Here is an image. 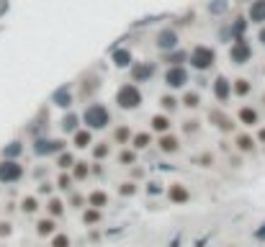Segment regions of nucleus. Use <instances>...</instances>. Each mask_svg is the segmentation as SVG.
<instances>
[{
    "label": "nucleus",
    "instance_id": "obj_1",
    "mask_svg": "<svg viewBox=\"0 0 265 247\" xmlns=\"http://www.w3.org/2000/svg\"><path fill=\"white\" fill-rule=\"evenodd\" d=\"M80 121H83V126L90 131H103L113 124V116H111V108L106 103L88 100V106L83 108V114H80Z\"/></svg>",
    "mask_w": 265,
    "mask_h": 247
},
{
    "label": "nucleus",
    "instance_id": "obj_2",
    "mask_svg": "<svg viewBox=\"0 0 265 247\" xmlns=\"http://www.w3.org/2000/svg\"><path fill=\"white\" fill-rule=\"evenodd\" d=\"M113 103H116L121 111H139L142 103H144V93L142 88L136 83H121L116 88V93H113Z\"/></svg>",
    "mask_w": 265,
    "mask_h": 247
},
{
    "label": "nucleus",
    "instance_id": "obj_3",
    "mask_svg": "<svg viewBox=\"0 0 265 247\" xmlns=\"http://www.w3.org/2000/svg\"><path fill=\"white\" fill-rule=\"evenodd\" d=\"M219 62V54L209 44H196L193 49H188V67L196 72H211Z\"/></svg>",
    "mask_w": 265,
    "mask_h": 247
},
{
    "label": "nucleus",
    "instance_id": "obj_4",
    "mask_svg": "<svg viewBox=\"0 0 265 247\" xmlns=\"http://www.w3.org/2000/svg\"><path fill=\"white\" fill-rule=\"evenodd\" d=\"M227 57L234 67H245V64L252 62V57H255V49H252V44H250L247 36H234L232 41H229Z\"/></svg>",
    "mask_w": 265,
    "mask_h": 247
},
{
    "label": "nucleus",
    "instance_id": "obj_5",
    "mask_svg": "<svg viewBox=\"0 0 265 247\" xmlns=\"http://www.w3.org/2000/svg\"><path fill=\"white\" fill-rule=\"evenodd\" d=\"M62 150H67V139H62V137H47V134H41V137L31 139V152L36 157H54Z\"/></svg>",
    "mask_w": 265,
    "mask_h": 247
},
{
    "label": "nucleus",
    "instance_id": "obj_6",
    "mask_svg": "<svg viewBox=\"0 0 265 247\" xmlns=\"http://www.w3.org/2000/svg\"><path fill=\"white\" fill-rule=\"evenodd\" d=\"M163 83L167 91H186L191 83V67L188 64H178V67H165L163 72Z\"/></svg>",
    "mask_w": 265,
    "mask_h": 247
},
{
    "label": "nucleus",
    "instance_id": "obj_7",
    "mask_svg": "<svg viewBox=\"0 0 265 247\" xmlns=\"http://www.w3.org/2000/svg\"><path fill=\"white\" fill-rule=\"evenodd\" d=\"M26 178V165L21 160H3L0 157V185H16Z\"/></svg>",
    "mask_w": 265,
    "mask_h": 247
},
{
    "label": "nucleus",
    "instance_id": "obj_8",
    "mask_svg": "<svg viewBox=\"0 0 265 247\" xmlns=\"http://www.w3.org/2000/svg\"><path fill=\"white\" fill-rule=\"evenodd\" d=\"M206 121H209L216 131H222V134H234L237 131V119L229 116L227 111H222L219 106L206 111Z\"/></svg>",
    "mask_w": 265,
    "mask_h": 247
},
{
    "label": "nucleus",
    "instance_id": "obj_9",
    "mask_svg": "<svg viewBox=\"0 0 265 247\" xmlns=\"http://www.w3.org/2000/svg\"><path fill=\"white\" fill-rule=\"evenodd\" d=\"M178 47H180V33H178V29L163 26V29L155 31V49H157L160 54L172 52V49H178Z\"/></svg>",
    "mask_w": 265,
    "mask_h": 247
},
{
    "label": "nucleus",
    "instance_id": "obj_10",
    "mask_svg": "<svg viewBox=\"0 0 265 247\" xmlns=\"http://www.w3.org/2000/svg\"><path fill=\"white\" fill-rule=\"evenodd\" d=\"M155 75H157V62L152 60H142V62H132L129 67V80L132 83H149V80H155Z\"/></svg>",
    "mask_w": 265,
    "mask_h": 247
},
{
    "label": "nucleus",
    "instance_id": "obj_11",
    "mask_svg": "<svg viewBox=\"0 0 265 247\" xmlns=\"http://www.w3.org/2000/svg\"><path fill=\"white\" fill-rule=\"evenodd\" d=\"M165 196L172 206H188L191 201H193V193H191V188L183 183V181H172L165 185Z\"/></svg>",
    "mask_w": 265,
    "mask_h": 247
},
{
    "label": "nucleus",
    "instance_id": "obj_12",
    "mask_svg": "<svg viewBox=\"0 0 265 247\" xmlns=\"http://www.w3.org/2000/svg\"><path fill=\"white\" fill-rule=\"evenodd\" d=\"M211 93H214V100H216L219 106H227L229 100L234 98V95H232V80H229L227 75L219 72L214 80H211Z\"/></svg>",
    "mask_w": 265,
    "mask_h": 247
},
{
    "label": "nucleus",
    "instance_id": "obj_13",
    "mask_svg": "<svg viewBox=\"0 0 265 247\" xmlns=\"http://www.w3.org/2000/svg\"><path fill=\"white\" fill-rule=\"evenodd\" d=\"M100 91V77L96 72H85L77 80V98L80 100H93V95Z\"/></svg>",
    "mask_w": 265,
    "mask_h": 247
},
{
    "label": "nucleus",
    "instance_id": "obj_14",
    "mask_svg": "<svg viewBox=\"0 0 265 247\" xmlns=\"http://www.w3.org/2000/svg\"><path fill=\"white\" fill-rule=\"evenodd\" d=\"M234 152L237 154H255L258 152V139H255V134H250V131H234Z\"/></svg>",
    "mask_w": 265,
    "mask_h": 247
},
{
    "label": "nucleus",
    "instance_id": "obj_15",
    "mask_svg": "<svg viewBox=\"0 0 265 247\" xmlns=\"http://www.w3.org/2000/svg\"><path fill=\"white\" fill-rule=\"evenodd\" d=\"M75 98H77V95H75V91H72V85H60V88L52 93L49 103L57 106V108H62V111H70L72 103H75Z\"/></svg>",
    "mask_w": 265,
    "mask_h": 247
},
{
    "label": "nucleus",
    "instance_id": "obj_16",
    "mask_svg": "<svg viewBox=\"0 0 265 247\" xmlns=\"http://www.w3.org/2000/svg\"><path fill=\"white\" fill-rule=\"evenodd\" d=\"M237 124H242L245 129H255V126H260V111L255 108V106H239L237 108Z\"/></svg>",
    "mask_w": 265,
    "mask_h": 247
},
{
    "label": "nucleus",
    "instance_id": "obj_17",
    "mask_svg": "<svg viewBox=\"0 0 265 247\" xmlns=\"http://www.w3.org/2000/svg\"><path fill=\"white\" fill-rule=\"evenodd\" d=\"M155 147L163 152V154H178L183 144H180V137H178V134L167 131V134H160V137L155 139Z\"/></svg>",
    "mask_w": 265,
    "mask_h": 247
},
{
    "label": "nucleus",
    "instance_id": "obj_18",
    "mask_svg": "<svg viewBox=\"0 0 265 247\" xmlns=\"http://www.w3.org/2000/svg\"><path fill=\"white\" fill-rule=\"evenodd\" d=\"M134 62V52L129 47H113L111 49V64L116 67V70H129Z\"/></svg>",
    "mask_w": 265,
    "mask_h": 247
},
{
    "label": "nucleus",
    "instance_id": "obj_19",
    "mask_svg": "<svg viewBox=\"0 0 265 247\" xmlns=\"http://www.w3.org/2000/svg\"><path fill=\"white\" fill-rule=\"evenodd\" d=\"M57 124H60V131L65 134V137H70V134H75L80 126H83V121H80V114H77L75 108L65 111V114H62V119L57 121Z\"/></svg>",
    "mask_w": 265,
    "mask_h": 247
},
{
    "label": "nucleus",
    "instance_id": "obj_20",
    "mask_svg": "<svg viewBox=\"0 0 265 247\" xmlns=\"http://www.w3.org/2000/svg\"><path fill=\"white\" fill-rule=\"evenodd\" d=\"M149 131H152L155 137L172 131V119H170V114H163V111H157V114L149 116Z\"/></svg>",
    "mask_w": 265,
    "mask_h": 247
},
{
    "label": "nucleus",
    "instance_id": "obj_21",
    "mask_svg": "<svg viewBox=\"0 0 265 247\" xmlns=\"http://www.w3.org/2000/svg\"><path fill=\"white\" fill-rule=\"evenodd\" d=\"M44 211H47V216H52V219H57L60 221L62 216H65V211H67V204H65V198H60V196H49L47 201H44V206H41Z\"/></svg>",
    "mask_w": 265,
    "mask_h": 247
},
{
    "label": "nucleus",
    "instance_id": "obj_22",
    "mask_svg": "<svg viewBox=\"0 0 265 247\" xmlns=\"http://www.w3.org/2000/svg\"><path fill=\"white\" fill-rule=\"evenodd\" d=\"M155 144V134L152 131H134L132 134V139H129V147L134 150V152H144V150H149Z\"/></svg>",
    "mask_w": 265,
    "mask_h": 247
},
{
    "label": "nucleus",
    "instance_id": "obj_23",
    "mask_svg": "<svg viewBox=\"0 0 265 247\" xmlns=\"http://www.w3.org/2000/svg\"><path fill=\"white\" fill-rule=\"evenodd\" d=\"M93 134L96 131H90V129H85V126H80L75 134H70V144L75 150H90V144H93L96 139H93Z\"/></svg>",
    "mask_w": 265,
    "mask_h": 247
},
{
    "label": "nucleus",
    "instance_id": "obj_24",
    "mask_svg": "<svg viewBox=\"0 0 265 247\" xmlns=\"http://www.w3.org/2000/svg\"><path fill=\"white\" fill-rule=\"evenodd\" d=\"M26 152V144L24 139H10L8 144H3V150H0V157L3 160H21Z\"/></svg>",
    "mask_w": 265,
    "mask_h": 247
},
{
    "label": "nucleus",
    "instance_id": "obj_25",
    "mask_svg": "<svg viewBox=\"0 0 265 247\" xmlns=\"http://www.w3.org/2000/svg\"><path fill=\"white\" fill-rule=\"evenodd\" d=\"M134 129L129 124H119V126L111 129V144H119V147H129V139H132Z\"/></svg>",
    "mask_w": 265,
    "mask_h": 247
},
{
    "label": "nucleus",
    "instance_id": "obj_26",
    "mask_svg": "<svg viewBox=\"0 0 265 247\" xmlns=\"http://www.w3.org/2000/svg\"><path fill=\"white\" fill-rule=\"evenodd\" d=\"M33 232H36V237L49 240L52 234L57 232V219H52V216H39L36 224H33Z\"/></svg>",
    "mask_w": 265,
    "mask_h": 247
},
{
    "label": "nucleus",
    "instance_id": "obj_27",
    "mask_svg": "<svg viewBox=\"0 0 265 247\" xmlns=\"http://www.w3.org/2000/svg\"><path fill=\"white\" fill-rule=\"evenodd\" d=\"M18 211H21V214H26V216H36L39 211H41V201H39V196H36V193L24 196V198L18 201Z\"/></svg>",
    "mask_w": 265,
    "mask_h": 247
},
{
    "label": "nucleus",
    "instance_id": "obj_28",
    "mask_svg": "<svg viewBox=\"0 0 265 247\" xmlns=\"http://www.w3.org/2000/svg\"><path fill=\"white\" fill-rule=\"evenodd\" d=\"M157 103H160V111L163 114H175V111H180V95H175L172 91H167V93H163L157 98Z\"/></svg>",
    "mask_w": 265,
    "mask_h": 247
},
{
    "label": "nucleus",
    "instance_id": "obj_29",
    "mask_svg": "<svg viewBox=\"0 0 265 247\" xmlns=\"http://www.w3.org/2000/svg\"><path fill=\"white\" fill-rule=\"evenodd\" d=\"M245 16H247L250 24L263 26L265 24V0H250V8H247Z\"/></svg>",
    "mask_w": 265,
    "mask_h": 247
},
{
    "label": "nucleus",
    "instance_id": "obj_30",
    "mask_svg": "<svg viewBox=\"0 0 265 247\" xmlns=\"http://www.w3.org/2000/svg\"><path fill=\"white\" fill-rule=\"evenodd\" d=\"M201 103H203L201 91H183V95H180V108H186V111H199Z\"/></svg>",
    "mask_w": 265,
    "mask_h": 247
},
{
    "label": "nucleus",
    "instance_id": "obj_31",
    "mask_svg": "<svg viewBox=\"0 0 265 247\" xmlns=\"http://www.w3.org/2000/svg\"><path fill=\"white\" fill-rule=\"evenodd\" d=\"M85 198H88V206H93V209H106L108 204H111V196L106 193L103 188H93L90 193H85Z\"/></svg>",
    "mask_w": 265,
    "mask_h": 247
},
{
    "label": "nucleus",
    "instance_id": "obj_32",
    "mask_svg": "<svg viewBox=\"0 0 265 247\" xmlns=\"http://www.w3.org/2000/svg\"><path fill=\"white\" fill-rule=\"evenodd\" d=\"M163 64L165 67H178V64H188V49H172V52H165L163 54Z\"/></svg>",
    "mask_w": 265,
    "mask_h": 247
},
{
    "label": "nucleus",
    "instance_id": "obj_33",
    "mask_svg": "<svg viewBox=\"0 0 265 247\" xmlns=\"http://www.w3.org/2000/svg\"><path fill=\"white\" fill-rule=\"evenodd\" d=\"M232 95L239 98V100H245L252 95V80L250 77H234L232 80Z\"/></svg>",
    "mask_w": 265,
    "mask_h": 247
},
{
    "label": "nucleus",
    "instance_id": "obj_34",
    "mask_svg": "<svg viewBox=\"0 0 265 247\" xmlns=\"http://www.w3.org/2000/svg\"><path fill=\"white\" fill-rule=\"evenodd\" d=\"M80 221L85 224V227H100L103 224V211L100 209H93V206H85L83 211H80Z\"/></svg>",
    "mask_w": 265,
    "mask_h": 247
},
{
    "label": "nucleus",
    "instance_id": "obj_35",
    "mask_svg": "<svg viewBox=\"0 0 265 247\" xmlns=\"http://www.w3.org/2000/svg\"><path fill=\"white\" fill-rule=\"evenodd\" d=\"M77 162V157L72 150H62L60 154H54V167L57 170H72V165Z\"/></svg>",
    "mask_w": 265,
    "mask_h": 247
},
{
    "label": "nucleus",
    "instance_id": "obj_36",
    "mask_svg": "<svg viewBox=\"0 0 265 247\" xmlns=\"http://www.w3.org/2000/svg\"><path fill=\"white\" fill-rule=\"evenodd\" d=\"M90 157H93V160H98V162H106L108 157H111V142H93L90 144Z\"/></svg>",
    "mask_w": 265,
    "mask_h": 247
},
{
    "label": "nucleus",
    "instance_id": "obj_37",
    "mask_svg": "<svg viewBox=\"0 0 265 247\" xmlns=\"http://www.w3.org/2000/svg\"><path fill=\"white\" fill-rule=\"evenodd\" d=\"M75 178L70 175V170H57V181H54V188L62 190V193H70V190L75 188Z\"/></svg>",
    "mask_w": 265,
    "mask_h": 247
},
{
    "label": "nucleus",
    "instance_id": "obj_38",
    "mask_svg": "<svg viewBox=\"0 0 265 247\" xmlns=\"http://www.w3.org/2000/svg\"><path fill=\"white\" fill-rule=\"evenodd\" d=\"M65 204H67V209H72V211H83V209L88 206V198H85V193H80V190L72 188L70 193H67Z\"/></svg>",
    "mask_w": 265,
    "mask_h": 247
},
{
    "label": "nucleus",
    "instance_id": "obj_39",
    "mask_svg": "<svg viewBox=\"0 0 265 247\" xmlns=\"http://www.w3.org/2000/svg\"><path fill=\"white\" fill-rule=\"evenodd\" d=\"M247 29H250V21H247V16H234L232 18V24H229V31H232V39L234 36H247Z\"/></svg>",
    "mask_w": 265,
    "mask_h": 247
},
{
    "label": "nucleus",
    "instance_id": "obj_40",
    "mask_svg": "<svg viewBox=\"0 0 265 247\" xmlns=\"http://www.w3.org/2000/svg\"><path fill=\"white\" fill-rule=\"evenodd\" d=\"M70 175L75 178V183H83V181H88V178H90V162H88V160H77V162L72 165Z\"/></svg>",
    "mask_w": 265,
    "mask_h": 247
},
{
    "label": "nucleus",
    "instance_id": "obj_41",
    "mask_svg": "<svg viewBox=\"0 0 265 247\" xmlns=\"http://www.w3.org/2000/svg\"><path fill=\"white\" fill-rule=\"evenodd\" d=\"M201 119H196V116H191V119H186L180 124V134L183 137H196V134H201Z\"/></svg>",
    "mask_w": 265,
    "mask_h": 247
},
{
    "label": "nucleus",
    "instance_id": "obj_42",
    "mask_svg": "<svg viewBox=\"0 0 265 247\" xmlns=\"http://www.w3.org/2000/svg\"><path fill=\"white\" fill-rule=\"evenodd\" d=\"M116 193H119V198H134L139 193V183L136 181H121L116 185Z\"/></svg>",
    "mask_w": 265,
    "mask_h": 247
},
{
    "label": "nucleus",
    "instance_id": "obj_43",
    "mask_svg": "<svg viewBox=\"0 0 265 247\" xmlns=\"http://www.w3.org/2000/svg\"><path fill=\"white\" fill-rule=\"evenodd\" d=\"M116 160H119L121 167H132V165H136V160H139V152H134L132 147H121Z\"/></svg>",
    "mask_w": 265,
    "mask_h": 247
},
{
    "label": "nucleus",
    "instance_id": "obj_44",
    "mask_svg": "<svg viewBox=\"0 0 265 247\" xmlns=\"http://www.w3.org/2000/svg\"><path fill=\"white\" fill-rule=\"evenodd\" d=\"M193 165H199V167H203V170H209V167L216 165V157L211 152H199V154L193 157Z\"/></svg>",
    "mask_w": 265,
    "mask_h": 247
},
{
    "label": "nucleus",
    "instance_id": "obj_45",
    "mask_svg": "<svg viewBox=\"0 0 265 247\" xmlns=\"http://www.w3.org/2000/svg\"><path fill=\"white\" fill-rule=\"evenodd\" d=\"M49 247H72V240H70V234H65L57 229L52 237H49Z\"/></svg>",
    "mask_w": 265,
    "mask_h": 247
},
{
    "label": "nucleus",
    "instance_id": "obj_46",
    "mask_svg": "<svg viewBox=\"0 0 265 247\" xmlns=\"http://www.w3.org/2000/svg\"><path fill=\"white\" fill-rule=\"evenodd\" d=\"M229 10V0H211L209 3V13L211 16H224Z\"/></svg>",
    "mask_w": 265,
    "mask_h": 247
},
{
    "label": "nucleus",
    "instance_id": "obj_47",
    "mask_svg": "<svg viewBox=\"0 0 265 247\" xmlns=\"http://www.w3.org/2000/svg\"><path fill=\"white\" fill-rule=\"evenodd\" d=\"M54 193H57V188H54L52 181H39V183H36V196L49 198V196H54Z\"/></svg>",
    "mask_w": 265,
    "mask_h": 247
},
{
    "label": "nucleus",
    "instance_id": "obj_48",
    "mask_svg": "<svg viewBox=\"0 0 265 247\" xmlns=\"http://www.w3.org/2000/svg\"><path fill=\"white\" fill-rule=\"evenodd\" d=\"M147 196H160L165 190V185H163V181H147Z\"/></svg>",
    "mask_w": 265,
    "mask_h": 247
},
{
    "label": "nucleus",
    "instance_id": "obj_49",
    "mask_svg": "<svg viewBox=\"0 0 265 247\" xmlns=\"http://www.w3.org/2000/svg\"><path fill=\"white\" fill-rule=\"evenodd\" d=\"M144 178H147L144 167H142V165H132V170H129V181H136V183H139V181H144Z\"/></svg>",
    "mask_w": 265,
    "mask_h": 247
},
{
    "label": "nucleus",
    "instance_id": "obj_50",
    "mask_svg": "<svg viewBox=\"0 0 265 247\" xmlns=\"http://www.w3.org/2000/svg\"><path fill=\"white\" fill-rule=\"evenodd\" d=\"M10 234H13V221L3 219V221H0V240H8Z\"/></svg>",
    "mask_w": 265,
    "mask_h": 247
},
{
    "label": "nucleus",
    "instance_id": "obj_51",
    "mask_svg": "<svg viewBox=\"0 0 265 247\" xmlns=\"http://www.w3.org/2000/svg\"><path fill=\"white\" fill-rule=\"evenodd\" d=\"M90 175H93V178H103V175H106V167H103V162H98V160L90 162Z\"/></svg>",
    "mask_w": 265,
    "mask_h": 247
},
{
    "label": "nucleus",
    "instance_id": "obj_52",
    "mask_svg": "<svg viewBox=\"0 0 265 247\" xmlns=\"http://www.w3.org/2000/svg\"><path fill=\"white\" fill-rule=\"evenodd\" d=\"M47 175H49V167H44V165L33 167V181H47Z\"/></svg>",
    "mask_w": 265,
    "mask_h": 247
},
{
    "label": "nucleus",
    "instance_id": "obj_53",
    "mask_svg": "<svg viewBox=\"0 0 265 247\" xmlns=\"http://www.w3.org/2000/svg\"><path fill=\"white\" fill-rule=\"evenodd\" d=\"M196 80H199V83H196V85H199L201 91H203L206 85H211V80H209V77H206V72H199V77H196Z\"/></svg>",
    "mask_w": 265,
    "mask_h": 247
},
{
    "label": "nucleus",
    "instance_id": "obj_54",
    "mask_svg": "<svg viewBox=\"0 0 265 247\" xmlns=\"http://www.w3.org/2000/svg\"><path fill=\"white\" fill-rule=\"evenodd\" d=\"M88 240H90V242H100V229H98V227H90Z\"/></svg>",
    "mask_w": 265,
    "mask_h": 247
},
{
    "label": "nucleus",
    "instance_id": "obj_55",
    "mask_svg": "<svg viewBox=\"0 0 265 247\" xmlns=\"http://www.w3.org/2000/svg\"><path fill=\"white\" fill-rule=\"evenodd\" d=\"M255 39H258V44H260V47L265 49V24L258 29V36H255Z\"/></svg>",
    "mask_w": 265,
    "mask_h": 247
},
{
    "label": "nucleus",
    "instance_id": "obj_56",
    "mask_svg": "<svg viewBox=\"0 0 265 247\" xmlns=\"http://www.w3.org/2000/svg\"><path fill=\"white\" fill-rule=\"evenodd\" d=\"M255 139H258V144H263V147H265V126H260V129H258Z\"/></svg>",
    "mask_w": 265,
    "mask_h": 247
},
{
    "label": "nucleus",
    "instance_id": "obj_57",
    "mask_svg": "<svg viewBox=\"0 0 265 247\" xmlns=\"http://www.w3.org/2000/svg\"><path fill=\"white\" fill-rule=\"evenodd\" d=\"M229 162H232V167H239V157L232 154V157H229Z\"/></svg>",
    "mask_w": 265,
    "mask_h": 247
},
{
    "label": "nucleus",
    "instance_id": "obj_58",
    "mask_svg": "<svg viewBox=\"0 0 265 247\" xmlns=\"http://www.w3.org/2000/svg\"><path fill=\"white\" fill-rule=\"evenodd\" d=\"M260 103H263V108H265V91H263V95H260Z\"/></svg>",
    "mask_w": 265,
    "mask_h": 247
},
{
    "label": "nucleus",
    "instance_id": "obj_59",
    "mask_svg": "<svg viewBox=\"0 0 265 247\" xmlns=\"http://www.w3.org/2000/svg\"><path fill=\"white\" fill-rule=\"evenodd\" d=\"M263 77H265V62H263Z\"/></svg>",
    "mask_w": 265,
    "mask_h": 247
},
{
    "label": "nucleus",
    "instance_id": "obj_60",
    "mask_svg": "<svg viewBox=\"0 0 265 247\" xmlns=\"http://www.w3.org/2000/svg\"><path fill=\"white\" fill-rule=\"evenodd\" d=\"M239 3H250V0H239Z\"/></svg>",
    "mask_w": 265,
    "mask_h": 247
},
{
    "label": "nucleus",
    "instance_id": "obj_61",
    "mask_svg": "<svg viewBox=\"0 0 265 247\" xmlns=\"http://www.w3.org/2000/svg\"><path fill=\"white\" fill-rule=\"evenodd\" d=\"M227 247H237V245H227Z\"/></svg>",
    "mask_w": 265,
    "mask_h": 247
},
{
    "label": "nucleus",
    "instance_id": "obj_62",
    "mask_svg": "<svg viewBox=\"0 0 265 247\" xmlns=\"http://www.w3.org/2000/svg\"><path fill=\"white\" fill-rule=\"evenodd\" d=\"M0 247H3V245H0Z\"/></svg>",
    "mask_w": 265,
    "mask_h": 247
}]
</instances>
